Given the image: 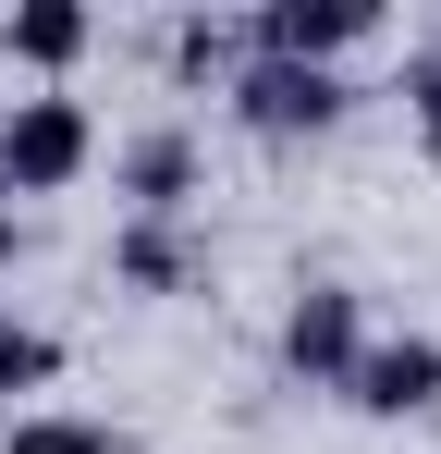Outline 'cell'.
Segmentation results:
<instances>
[{
  "mask_svg": "<svg viewBox=\"0 0 441 454\" xmlns=\"http://www.w3.org/2000/svg\"><path fill=\"white\" fill-rule=\"evenodd\" d=\"M86 172V111L74 98H25L12 111V136H0V184H25V197H50Z\"/></svg>",
  "mask_w": 441,
  "mask_h": 454,
  "instance_id": "1",
  "label": "cell"
},
{
  "mask_svg": "<svg viewBox=\"0 0 441 454\" xmlns=\"http://www.w3.org/2000/svg\"><path fill=\"white\" fill-rule=\"evenodd\" d=\"M368 25H380L368 0H270V12H258V62H319V74H331V50L368 37Z\"/></svg>",
  "mask_w": 441,
  "mask_h": 454,
  "instance_id": "2",
  "label": "cell"
},
{
  "mask_svg": "<svg viewBox=\"0 0 441 454\" xmlns=\"http://www.w3.org/2000/svg\"><path fill=\"white\" fill-rule=\"evenodd\" d=\"M233 98H245V123H258V136H319V123L344 111V86L319 74V62H258Z\"/></svg>",
  "mask_w": 441,
  "mask_h": 454,
  "instance_id": "3",
  "label": "cell"
},
{
  "mask_svg": "<svg viewBox=\"0 0 441 454\" xmlns=\"http://www.w3.org/2000/svg\"><path fill=\"white\" fill-rule=\"evenodd\" d=\"M344 393H356L368 418H417V405L441 393V344H429V332H405V344H368L356 369H344Z\"/></svg>",
  "mask_w": 441,
  "mask_h": 454,
  "instance_id": "4",
  "label": "cell"
},
{
  "mask_svg": "<svg viewBox=\"0 0 441 454\" xmlns=\"http://www.w3.org/2000/svg\"><path fill=\"white\" fill-rule=\"evenodd\" d=\"M282 356H294L306 380H344V369L368 356V344H356V295H306V307L282 319Z\"/></svg>",
  "mask_w": 441,
  "mask_h": 454,
  "instance_id": "5",
  "label": "cell"
},
{
  "mask_svg": "<svg viewBox=\"0 0 441 454\" xmlns=\"http://www.w3.org/2000/svg\"><path fill=\"white\" fill-rule=\"evenodd\" d=\"M74 50H86V12L74 0H25L12 12V62H74Z\"/></svg>",
  "mask_w": 441,
  "mask_h": 454,
  "instance_id": "6",
  "label": "cell"
},
{
  "mask_svg": "<svg viewBox=\"0 0 441 454\" xmlns=\"http://www.w3.org/2000/svg\"><path fill=\"white\" fill-rule=\"evenodd\" d=\"M123 283H147V295H159V283H184V246H172V222H135V233H123Z\"/></svg>",
  "mask_w": 441,
  "mask_h": 454,
  "instance_id": "7",
  "label": "cell"
},
{
  "mask_svg": "<svg viewBox=\"0 0 441 454\" xmlns=\"http://www.w3.org/2000/svg\"><path fill=\"white\" fill-rule=\"evenodd\" d=\"M0 454H123V442H111V430H86V418H25Z\"/></svg>",
  "mask_w": 441,
  "mask_h": 454,
  "instance_id": "8",
  "label": "cell"
},
{
  "mask_svg": "<svg viewBox=\"0 0 441 454\" xmlns=\"http://www.w3.org/2000/svg\"><path fill=\"white\" fill-rule=\"evenodd\" d=\"M135 197H147V222L184 197V136H147V148H135Z\"/></svg>",
  "mask_w": 441,
  "mask_h": 454,
  "instance_id": "9",
  "label": "cell"
},
{
  "mask_svg": "<svg viewBox=\"0 0 441 454\" xmlns=\"http://www.w3.org/2000/svg\"><path fill=\"white\" fill-rule=\"evenodd\" d=\"M50 369V344H37V332H12V344H0V393H12V380H37Z\"/></svg>",
  "mask_w": 441,
  "mask_h": 454,
  "instance_id": "10",
  "label": "cell"
},
{
  "mask_svg": "<svg viewBox=\"0 0 441 454\" xmlns=\"http://www.w3.org/2000/svg\"><path fill=\"white\" fill-rule=\"evenodd\" d=\"M417 123H429V148H441V62L417 74Z\"/></svg>",
  "mask_w": 441,
  "mask_h": 454,
  "instance_id": "11",
  "label": "cell"
}]
</instances>
